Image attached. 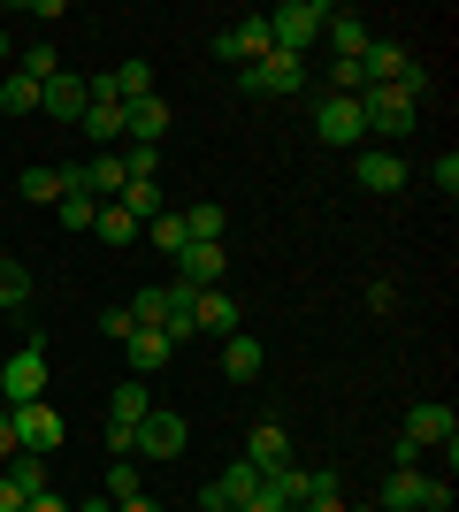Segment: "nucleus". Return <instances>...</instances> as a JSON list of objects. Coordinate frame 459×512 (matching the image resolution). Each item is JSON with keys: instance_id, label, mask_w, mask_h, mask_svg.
I'll return each mask as SVG.
<instances>
[{"instance_id": "nucleus-47", "label": "nucleus", "mask_w": 459, "mask_h": 512, "mask_svg": "<svg viewBox=\"0 0 459 512\" xmlns=\"http://www.w3.org/2000/svg\"><path fill=\"white\" fill-rule=\"evenodd\" d=\"M69 512H115V505H108V497H77Z\"/></svg>"}, {"instance_id": "nucleus-45", "label": "nucleus", "mask_w": 459, "mask_h": 512, "mask_svg": "<svg viewBox=\"0 0 459 512\" xmlns=\"http://www.w3.org/2000/svg\"><path fill=\"white\" fill-rule=\"evenodd\" d=\"M299 512H345V497H306Z\"/></svg>"}, {"instance_id": "nucleus-37", "label": "nucleus", "mask_w": 459, "mask_h": 512, "mask_svg": "<svg viewBox=\"0 0 459 512\" xmlns=\"http://www.w3.org/2000/svg\"><path fill=\"white\" fill-rule=\"evenodd\" d=\"M429 85H437V77H429L421 62H406V69H398V85H391V92H406V100L421 107V100H429Z\"/></svg>"}, {"instance_id": "nucleus-21", "label": "nucleus", "mask_w": 459, "mask_h": 512, "mask_svg": "<svg viewBox=\"0 0 459 512\" xmlns=\"http://www.w3.org/2000/svg\"><path fill=\"white\" fill-rule=\"evenodd\" d=\"M222 375H230V383H253V375H261V337H222Z\"/></svg>"}, {"instance_id": "nucleus-1", "label": "nucleus", "mask_w": 459, "mask_h": 512, "mask_svg": "<svg viewBox=\"0 0 459 512\" xmlns=\"http://www.w3.org/2000/svg\"><path fill=\"white\" fill-rule=\"evenodd\" d=\"M0 398H8V406H39L46 398V329H31V337L0 360Z\"/></svg>"}, {"instance_id": "nucleus-15", "label": "nucleus", "mask_w": 459, "mask_h": 512, "mask_svg": "<svg viewBox=\"0 0 459 512\" xmlns=\"http://www.w3.org/2000/svg\"><path fill=\"white\" fill-rule=\"evenodd\" d=\"M322 31H329V46H337V62H360V54L375 46V23L360 16V8H329Z\"/></svg>"}, {"instance_id": "nucleus-29", "label": "nucleus", "mask_w": 459, "mask_h": 512, "mask_svg": "<svg viewBox=\"0 0 459 512\" xmlns=\"http://www.w3.org/2000/svg\"><path fill=\"white\" fill-rule=\"evenodd\" d=\"M16 69H23V77H31V85H46V77L62 69V54H54V39H31V46H23V54H16Z\"/></svg>"}, {"instance_id": "nucleus-7", "label": "nucleus", "mask_w": 459, "mask_h": 512, "mask_svg": "<svg viewBox=\"0 0 459 512\" xmlns=\"http://www.w3.org/2000/svg\"><path fill=\"white\" fill-rule=\"evenodd\" d=\"M238 85L253 92V100H284V92H306V62L299 54H268V62H253V69H238Z\"/></svg>"}, {"instance_id": "nucleus-46", "label": "nucleus", "mask_w": 459, "mask_h": 512, "mask_svg": "<svg viewBox=\"0 0 459 512\" xmlns=\"http://www.w3.org/2000/svg\"><path fill=\"white\" fill-rule=\"evenodd\" d=\"M115 512H161V505H153V497L138 490V497H123V505H115Z\"/></svg>"}, {"instance_id": "nucleus-34", "label": "nucleus", "mask_w": 459, "mask_h": 512, "mask_svg": "<svg viewBox=\"0 0 459 512\" xmlns=\"http://www.w3.org/2000/svg\"><path fill=\"white\" fill-rule=\"evenodd\" d=\"M16 192L31 199V207H54V199H62V169H23Z\"/></svg>"}, {"instance_id": "nucleus-25", "label": "nucleus", "mask_w": 459, "mask_h": 512, "mask_svg": "<svg viewBox=\"0 0 459 512\" xmlns=\"http://www.w3.org/2000/svg\"><path fill=\"white\" fill-rule=\"evenodd\" d=\"M85 138H92V146H123V107H115V100H92L85 107Z\"/></svg>"}, {"instance_id": "nucleus-42", "label": "nucleus", "mask_w": 459, "mask_h": 512, "mask_svg": "<svg viewBox=\"0 0 459 512\" xmlns=\"http://www.w3.org/2000/svg\"><path fill=\"white\" fill-rule=\"evenodd\" d=\"M23 512H69L62 490H39V497H23Z\"/></svg>"}, {"instance_id": "nucleus-31", "label": "nucleus", "mask_w": 459, "mask_h": 512, "mask_svg": "<svg viewBox=\"0 0 459 512\" xmlns=\"http://www.w3.org/2000/svg\"><path fill=\"white\" fill-rule=\"evenodd\" d=\"M268 490L284 497V505H306V497H314V474H306L299 459H291V467H276V474H268Z\"/></svg>"}, {"instance_id": "nucleus-13", "label": "nucleus", "mask_w": 459, "mask_h": 512, "mask_svg": "<svg viewBox=\"0 0 459 512\" xmlns=\"http://www.w3.org/2000/svg\"><path fill=\"white\" fill-rule=\"evenodd\" d=\"M352 176H360V192H375V199H398V192H406V161H398L391 146H368L360 161H352Z\"/></svg>"}, {"instance_id": "nucleus-28", "label": "nucleus", "mask_w": 459, "mask_h": 512, "mask_svg": "<svg viewBox=\"0 0 459 512\" xmlns=\"http://www.w3.org/2000/svg\"><path fill=\"white\" fill-rule=\"evenodd\" d=\"M176 214H184L192 245H222V230H230V214H222V207H207V199H199V207H176Z\"/></svg>"}, {"instance_id": "nucleus-18", "label": "nucleus", "mask_w": 459, "mask_h": 512, "mask_svg": "<svg viewBox=\"0 0 459 512\" xmlns=\"http://www.w3.org/2000/svg\"><path fill=\"white\" fill-rule=\"evenodd\" d=\"M85 192L100 199V207H115V199L131 192V176H123V161H115V153H92V161H85Z\"/></svg>"}, {"instance_id": "nucleus-48", "label": "nucleus", "mask_w": 459, "mask_h": 512, "mask_svg": "<svg viewBox=\"0 0 459 512\" xmlns=\"http://www.w3.org/2000/svg\"><path fill=\"white\" fill-rule=\"evenodd\" d=\"M0 62H8V31H0Z\"/></svg>"}, {"instance_id": "nucleus-2", "label": "nucleus", "mask_w": 459, "mask_h": 512, "mask_svg": "<svg viewBox=\"0 0 459 512\" xmlns=\"http://www.w3.org/2000/svg\"><path fill=\"white\" fill-rule=\"evenodd\" d=\"M322 23H329V8L322 0H284V8H276V16H268V39H276V54H314V46H322Z\"/></svg>"}, {"instance_id": "nucleus-4", "label": "nucleus", "mask_w": 459, "mask_h": 512, "mask_svg": "<svg viewBox=\"0 0 459 512\" xmlns=\"http://www.w3.org/2000/svg\"><path fill=\"white\" fill-rule=\"evenodd\" d=\"M406 444L444 451V467H452V451H459V413L444 406V398H421V406L406 413Z\"/></svg>"}, {"instance_id": "nucleus-19", "label": "nucleus", "mask_w": 459, "mask_h": 512, "mask_svg": "<svg viewBox=\"0 0 459 512\" xmlns=\"http://www.w3.org/2000/svg\"><path fill=\"white\" fill-rule=\"evenodd\" d=\"M192 321H199V337H238V299L199 291V299H192Z\"/></svg>"}, {"instance_id": "nucleus-6", "label": "nucleus", "mask_w": 459, "mask_h": 512, "mask_svg": "<svg viewBox=\"0 0 459 512\" xmlns=\"http://www.w3.org/2000/svg\"><path fill=\"white\" fill-rule=\"evenodd\" d=\"M85 107H92V85L85 77H77V69H54V77H46L39 85V115H54V123H85Z\"/></svg>"}, {"instance_id": "nucleus-49", "label": "nucleus", "mask_w": 459, "mask_h": 512, "mask_svg": "<svg viewBox=\"0 0 459 512\" xmlns=\"http://www.w3.org/2000/svg\"><path fill=\"white\" fill-rule=\"evenodd\" d=\"M0 260H8V245H0Z\"/></svg>"}, {"instance_id": "nucleus-32", "label": "nucleus", "mask_w": 459, "mask_h": 512, "mask_svg": "<svg viewBox=\"0 0 459 512\" xmlns=\"http://www.w3.org/2000/svg\"><path fill=\"white\" fill-rule=\"evenodd\" d=\"M115 161H123L131 184H153V176H161V146H115Z\"/></svg>"}, {"instance_id": "nucleus-24", "label": "nucleus", "mask_w": 459, "mask_h": 512, "mask_svg": "<svg viewBox=\"0 0 459 512\" xmlns=\"http://www.w3.org/2000/svg\"><path fill=\"white\" fill-rule=\"evenodd\" d=\"M0 115H8V123H23V115H39V85H31L23 69H8V77H0Z\"/></svg>"}, {"instance_id": "nucleus-39", "label": "nucleus", "mask_w": 459, "mask_h": 512, "mask_svg": "<svg viewBox=\"0 0 459 512\" xmlns=\"http://www.w3.org/2000/svg\"><path fill=\"white\" fill-rule=\"evenodd\" d=\"M131 329H138V321H131V306H108V314H100V337H115V344H123Z\"/></svg>"}, {"instance_id": "nucleus-12", "label": "nucleus", "mask_w": 459, "mask_h": 512, "mask_svg": "<svg viewBox=\"0 0 459 512\" xmlns=\"http://www.w3.org/2000/svg\"><path fill=\"white\" fill-rule=\"evenodd\" d=\"M314 130H322V146H360V138H368V123H360V100H337V92H322V107H314Z\"/></svg>"}, {"instance_id": "nucleus-36", "label": "nucleus", "mask_w": 459, "mask_h": 512, "mask_svg": "<svg viewBox=\"0 0 459 512\" xmlns=\"http://www.w3.org/2000/svg\"><path fill=\"white\" fill-rule=\"evenodd\" d=\"M123 497H138V459H115L108 467V505H123Z\"/></svg>"}, {"instance_id": "nucleus-5", "label": "nucleus", "mask_w": 459, "mask_h": 512, "mask_svg": "<svg viewBox=\"0 0 459 512\" xmlns=\"http://www.w3.org/2000/svg\"><path fill=\"white\" fill-rule=\"evenodd\" d=\"M8 428H16V451H62L69 421L54 413V398H39V406H8Z\"/></svg>"}, {"instance_id": "nucleus-26", "label": "nucleus", "mask_w": 459, "mask_h": 512, "mask_svg": "<svg viewBox=\"0 0 459 512\" xmlns=\"http://www.w3.org/2000/svg\"><path fill=\"white\" fill-rule=\"evenodd\" d=\"M146 237H153V253H184V245H192V230H184V214H176V207H161V214H153V222H146Z\"/></svg>"}, {"instance_id": "nucleus-23", "label": "nucleus", "mask_w": 459, "mask_h": 512, "mask_svg": "<svg viewBox=\"0 0 459 512\" xmlns=\"http://www.w3.org/2000/svg\"><path fill=\"white\" fill-rule=\"evenodd\" d=\"M146 413H153V390H146V383L131 375V383H123V390L108 398V421H115V428H138Z\"/></svg>"}, {"instance_id": "nucleus-33", "label": "nucleus", "mask_w": 459, "mask_h": 512, "mask_svg": "<svg viewBox=\"0 0 459 512\" xmlns=\"http://www.w3.org/2000/svg\"><path fill=\"white\" fill-rule=\"evenodd\" d=\"M16 306H31V268L0 260V314H16Z\"/></svg>"}, {"instance_id": "nucleus-14", "label": "nucleus", "mask_w": 459, "mask_h": 512, "mask_svg": "<svg viewBox=\"0 0 459 512\" xmlns=\"http://www.w3.org/2000/svg\"><path fill=\"white\" fill-rule=\"evenodd\" d=\"M245 459L261 467V482H268L276 467H291V459H299V451H291V428H284V421H253V436H245Z\"/></svg>"}, {"instance_id": "nucleus-41", "label": "nucleus", "mask_w": 459, "mask_h": 512, "mask_svg": "<svg viewBox=\"0 0 459 512\" xmlns=\"http://www.w3.org/2000/svg\"><path fill=\"white\" fill-rule=\"evenodd\" d=\"M108 459H138V428H115L108 421Z\"/></svg>"}, {"instance_id": "nucleus-16", "label": "nucleus", "mask_w": 459, "mask_h": 512, "mask_svg": "<svg viewBox=\"0 0 459 512\" xmlns=\"http://www.w3.org/2000/svg\"><path fill=\"white\" fill-rule=\"evenodd\" d=\"M123 360H131V375L146 383V375H161V367L176 360V344L161 337V329H131V337H123Z\"/></svg>"}, {"instance_id": "nucleus-40", "label": "nucleus", "mask_w": 459, "mask_h": 512, "mask_svg": "<svg viewBox=\"0 0 459 512\" xmlns=\"http://www.w3.org/2000/svg\"><path fill=\"white\" fill-rule=\"evenodd\" d=\"M421 512H452V474H437V482L421 490Z\"/></svg>"}, {"instance_id": "nucleus-30", "label": "nucleus", "mask_w": 459, "mask_h": 512, "mask_svg": "<svg viewBox=\"0 0 459 512\" xmlns=\"http://www.w3.org/2000/svg\"><path fill=\"white\" fill-rule=\"evenodd\" d=\"M123 306H131L138 329H161V314H169V283H146V291H138V299H123Z\"/></svg>"}, {"instance_id": "nucleus-20", "label": "nucleus", "mask_w": 459, "mask_h": 512, "mask_svg": "<svg viewBox=\"0 0 459 512\" xmlns=\"http://www.w3.org/2000/svg\"><path fill=\"white\" fill-rule=\"evenodd\" d=\"M421 490H429V474H421V467H391L383 505H375V512H421Z\"/></svg>"}, {"instance_id": "nucleus-35", "label": "nucleus", "mask_w": 459, "mask_h": 512, "mask_svg": "<svg viewBox=\"0 0 459 512\" xmlns=\"http://www.w3.org/2000/svg\"><path fill=\"white\" fill-rule=\"evenodd\" d=\"M115 207H131L138 222H153V214H161V184H131V192L115 199Z\"/></svg>"}, {"instance_id": "nucleus-27", "label": "nucleus", "mask_w": 459, "mask_h": 512, "mask_svg": "<svg viewBox=\"0 0 459 512\" xmlns=\"http://www.w3.org/2000/svg\"><path fill=\"white\" fill-rule=\"evenodd\" d=\"M92 237H100V245H138V214L131 207H100L92 214Z\"/></svg>"}, {"instance_id": "nucleus-8", "label": "nucleus", "mask_w": 459, "mask_h": 512, "mask_svg": "<svg viewBox=\"0 0 459 512\" xmlns=\"http://www.w3.org/2000/svg\"><path fill=\"white\" fill-rule=\"evenodd\" d=\"M215 54H222V62H238V69L268 62V54H276V39H268V16H245V23H230V31H215Z\"/></svg>"}, {"instance_id": "nucleus-3", "label": "nucleus", "mask_w": 459, "mask_h": 512, "mask_svg": "<svg viewBox=\"0 0 459 512\" xmlns=\"http://www.w3.org/2000/svg\"><path fill=\"white\" fill-rule=\"evenodd\" d=\"M360 123H368V138H414L421 107L406 100V92H391V85H368L360 92Z\"/></svg>"}, {"instance_id": "nucleus-44", "label": "nucleus", "mask_w": 459, "mask_h": 512, "mask_svg": "<svg viewBox=\"0 0 459 512\" xmlns=\"http://www.w3.org/2000/svg\"><path fill=\"white\" fill-rule=\"evenodd\" d=\"M0 512H23V497H16V482L0 474Z\"/></svg>"}, {"instance_id": "nucleus-17", "label": "nucleus", "mask_w": 459, "mask_h": 512, "mask_svg": "<svg viewBox=\"0 0 459 512\" xmlns=\"http://www.w3.org/2000/svg\"><path fill=\"white\" fill-rule=\"evenodd\" d=\"M406 62H414V54H406L398 39H383V31H375V46L360 54V77H368V85H398V69H406Z\"/></svg>"}, {"instance_id": "nucleus-38", "label": "nucleus", "mask_w": 459, "mask_h": 512, "mask_svg": "<svg viewBox=\"0 0 459 512\" xmlns=\"http://www.w3.org/2000/svg\"><path fill=\"white\" fill-rule=\"evenodd\" d=\"M429 176H437V192H444V199H459V153H452V146L437 153V169H429Z\"/></svg>"}, {"instance_id": "nucleus-11", "label": "nucleus", "mask_w": 459, "mask_h": 512, "mask_svg": "<svg viewBox=\"0 0 459 512\" xmlns=\"http://www.w3.org/2000/svg\"><path fill=\"white\" fill-rule=\"evenodd\" d=\"M169 100H161V92H146V100H131L123 107V146H161V138H169Z\"/></svg>"}, {"instance_id": "nucleus-9", "label": "nucleus", "mask_w": 459, "mask_h": 512, "mask_svg": "<svg viewBox=\"0 0 459 512\" xmlns=\"http://www.w3.org/2000/svg\"><path fill=\"white\" fill-rule=\"evenodd\" d=\"M184 444H192L184 413H146L138 421V459H184Z\"/></svg>"}, {"instance_id": "nucleus-22", "label": "nucleus", "mask_w": 459, "mask_h": 512, "mask_svg": "<svg viewBox=\"0 0 459 512\" xmlns=\"http://www.w3.org/2000/svg\"><path fill=\"white\" fill-rule=\"evenodd\" d=\"M8 482H16V497H39V490H54V474H46V451H16V459H8Z\"/></svg>"}, {"instance_id": "nucleus-43", "label": "nucleus", "mask_w": 459, "mask_h": 512, "mask_svg": "<svg viewBox=\"0 0 459 512\" xmlns=\"http://www.w3.org/2000/svg\"><path fill=\"white\" fill-rule=\"evenodd\" d=\"M16 459V428H8V413H0V467Z\"/></svg>"}, {"instance_id": "nucleus-10", "label": "nucleus", "mask_w": 459, "mask_h": 512, "mask_svg": "<svg viewBox=\"0 0 459 512\" xmlns=\"http://www.w3.org/2000/svg\"><path fill=\"white\" fill-rule=\"evenodd\" d=\"M222 276H230V253H222V245H184V253H176V291H215Z\"/></svg>"}]
</instances>
